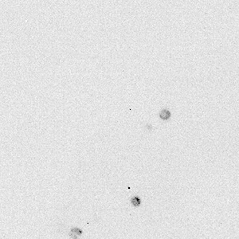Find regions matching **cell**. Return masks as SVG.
Masks as SVG:
<instances>
[{"instance_id": "1", "label": "cell", "mask_w": 239, "mask_h": 239, "mask_svg": "<svg viewBox=\"0 0 239 239\" xmlns=\"http://www.w3.org/2000/svg\"><path fill=\"white\" fill-rule=\"evenodd\" d=\"M82 230L81 229L78 228V227H73L70 232V236L71 238L73 239H78L82 235Z\"/></svg>"}, {"instance_id": "2", "label": "cell", "mask_w": 239, "mask_h": 239, "mask_svg": "<svg viewBox=\"0 0 239 239\" xmlns=\"http://www.w3.org/2000/svg\"><path fill=\"white\" fill-rule=\"evenodd\" d=\"M130 202H131V204L134 207H140V204H141V199H140V197L138 196H133L131 199Z\"/></svg>"}, {"instance_id": "3", "label": "cell", "mask_w": 239, "mask_h": 239, "mask_svg": "<svg viewBox=\"0 0 239 239\" xmlns=\"http://www.w3.org/2000/svg\"><path fill=\"white\" fill-rule=\"evenodd\" d=\"M169 116L170 113H168V112H167V111H163L161 113V114H160V117L163 119H167L169 117Z\"/></svg>"}]
</instances>
